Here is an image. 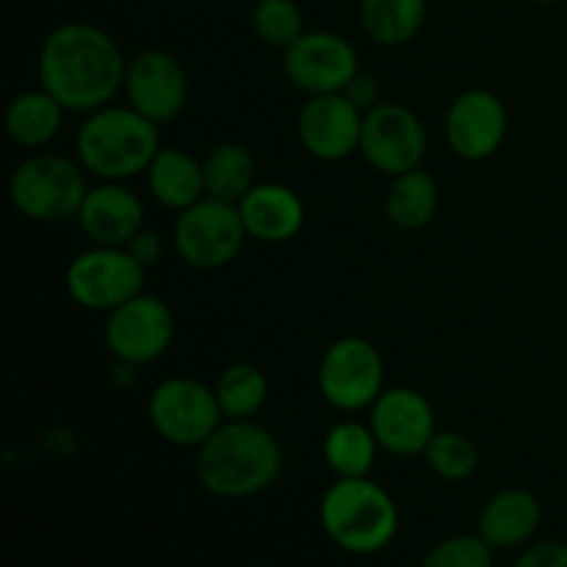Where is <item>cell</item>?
<instances>
[{
  "mask_svg": "<svg viewBox=\"0 0 567 567\" xmlns=\"http://www.w3.org/2000/svg\"><path fill=\"white\" fill-rule=\"evenodd\" d=\"M147 269L125 247H100L75 255L66 266L64 286L72 302L94 313H111L144 291Z\"/></svg>",
  "mask_w": 567,
  "mask_h": 567,
  "instance_id": "cell-6",
  "label": "cell"
},
{
  "mask_svg": "<svg viewBox=\"0 0 567 567\" xmlns=\"http://www.w3.org/2000/svg\"><path fill=\"white\" fill-rule=\"evenodd\" d=\"M147 415L153 430L181 449H199L225 421L214 388L192 377L161 382L150 396Z\"/></svg>",
  "mask_w": 567,
  "mask_h": 567,
  "instance_id": "cell-7",
  "label": "cell"
},
{
  "mask_svg": "<svg viewBox=\"0 0 567 567\" xmlns=\"http://www.w3.org/2000/svg\"><path fill=\"white\" fill-rule=\"evenodd\" d=\"M360 153L388 177L419 169L426 155V127L413 109L402 103H380L363 116Z\"/></svg>",
  "mask_w": 567,
  "mask_h": 567,
  "instance_id": "cell-11",
  "label": "cell"
},
{
  "mask_svg": "<svg viewBox=\"0 0 567 567\" xmlns=\"http://www.w3.org/2000/svg\"><path fill=\"white\" fill-rule=\"evenodd\" d=\"M158 150V125L131 105L92 111L75 136L78 164L100 181L125 183L142 175Z\"/></svg>",
  "mask_w": 567,
  "mask_h": 567,
  "instance_id": "cell-3",
  "label": "cell"
},
{
  "mask_svg": "<svg viewBox=\"0 0 567 567\" xmlns=\"http://www.w3.org/2000/svg\"><path fill=\"white\" fill-rule=\"evenodd\" d=\"M83 166L55 153L28 155L11 172L9 197L17 214L42 225L78 219L86 199V177Z\"/></svg>",
  "mask_w": 567,
  "mask_h": 567,
  "instance_id": "cell-5",
  "label": "cell"
},
{
  "mask_svg": "<svg viewBox=\"0 0 567 567\" xmlns=\"http://www.w3.org/2000/svg\"><path fill=\"white\" fill-rule=\"evenodd\" d=\"M540 526V504L526 491H504L480 513V537L493 548H513L529 540Z\"/></svg>",
  "mask_w": 567,
  "mask_h": 567,
  "instance_id": "cell-20",
  "label": "cell"
},
{
  "mask_svg": "<svg viewBox=\"0 0 567 567\" xmlns=\"http://www.w3.org/2000/svg\"><path fill=\"white\" fill-rule=\"evenodd\" d=\"M125 55L111 33L92 22H64L53 28L39 50V83L66 111L109 105L125 89Z\"/></svg>",
  "mask_w": 567,
  "mask_h": 567,
  "instance_id": "cell-1",
  "label": "cell"
},
{
  "mask_svg": "<svg viewBox=\"0 0 567 567\" xmlns=\"http://www.w3.org/2000/svg\"><path fill=\"white\" fill-rule=\"evenodd\" d=\"M476 3H485V0H476Z\"/></svg>",
  "mask_w": 567,
  "mask_h": 567,
  "instance_id": "cell-34",
  "label": "cell"
},
{
  "mask_svg": "<svg viewBox=\"0 0 567 567\" xmlns=\"http://www.w3.org/2000/svg\"><path fill=\"white\" fill-rule=\"evenodd\" d=\"M64 111V105L44 89L22 92L6 109V133L25 150L48 147L59 136Z\"/></svg>",
  "mask_w": 567,
  "mask_h": 567,
  "instance_id": "cell-21",
  "label": "cell"
},
{
  "mask_svg": "<svg viewBox=\"0 0 567 567\" xmlns=\"http://www.w3.org/2000/svg\"><path fill=\"white\" fill-rule=\"evenodd\" d=\"M172 238H175L177 255L188 266L214 271L233 264L249 236L241 214H238V205L203 197L197 205L177 214Z\"/></svg>",
  "mask_w": 567,
  "mask_h": 567,
  "instance_id": "cell-8",
  "label": "cell"
},
{
  "mask_svg": "<svg viewBox=\"0 0 567 567\" xmlns=\"http://www.w3.org/2000/svg\"><path fill=\"white\" fill-rule=\"evenodd\" d=\"M282 471V446L252 419L221 421L199 446V485L219 498H247L275 485Z\"/></svg>",
  "mask_w": 567,
  "mask_h": 567,
  "instance_id": "cell-2",
  "label": "cell"
},
{
  "mask_svg": "<svg viewBox=\"0 0 567 567\" xmlns=\"http://www.w3.org/2000/svg\"><path fill=\"white\" fill-rule=\"evenodd\" d=\"M526 3H557V0H526Z\"/></svg>",
  "mask_w": 567,
  "mask_h": 567,
  "instance_id": "cell-33",
  "label": "cell"
},
{
  "mask_svg": "<svg viewBox=\"0 0 567 567\" xmlns=\"http://www.w3.org/2000/svg\"><path fill=\"white\" fill-rule=\"evenodd\" d=\"M205 197L238 205L255 186V158L244 144H216L203 161Z\"/></svg>",
  "mask_w": 567,
  "mask_h": 567,
  "instance_id": "cell-25",
  "label": "cell"
},
{
  "mask_svg": "<svg viewBox=\"0 0 567 567\" xmlns=\"http://www.w3.org/2000/svg\"><path fill=\"white\" fill-rule=\"evenodd\" d=\"M247 236L264 244H286L302 230L305 203L282 183H255L238 203Z\"/></svg>",
  "mask_w": 567,
  "mask_h": 567,
  "instance_id": "cell-18",
  "label": "cell"
},
{
  "mask_svg": "<svg viewBox=\"0 0 567 567\" xmlns=\"http://www.w3.org/2000/svg\"><path fill=\"white\" fill-rule=\"evenodd\" d=\"M421 567H493V546L476 537H449L430 548Z\"/></svg>",
  "mask_w": 567,
  "mask_h": 567,
  "instance_id": "cell-29",
  "label": "cell"
},
{
  "mask_svg": "<svg viewBox=\"0 0 567 567\" xmlns=\"http://www.w3.org/2000/svg\"><path fill=\"white\" fill-rule=\"evenodd\" d=\"M147 186L164 208L181 214L205 197L203 161L186 150L161 147L147 169Z\"/></svg>",
  "mask_w": 567,
  "mask_h": 567,
  "instance_id": "cell-19",
  "label": "cell"
},
{
  "mask_svg": "<svg viewBox=\"0 0 567 567\" xmlns=\"http://www.w3.org/2000/svg\"><path fill=\"white\" fill-rule=\"evenodd\" d=\"M78 225L100 247H127L133 236L144 227V203L125 183L103 181L89 188Z\"/></svg>",
  "mask_w": 567,
  "mask_h": 567,
  "instance_id": "cell-17",
  "label": "cell"
},
{
  "mask_svg": "<svg viewBox=\"0 0 567 567\" xmlns=\"http://www.w3.org/2000/svg\"><path fill=\"white\" fill-rule=\"evenodd\" d=\"M225 421H244L260 413L269 399L266 374L252 363H233L221 371L214 385Z\"/></svg>",
  "mask_w": 567,
  "mask_h": 567,
  "instance_id": "cell-26",
  "label": "cell"
},
{
  "mask_svg": "<svg viewBox=\"0 0 567 567\" xmlns=\"http://www.w3.org/2000/svg\"><path fill=\"white\" fill-rule=\"evenodd\" d=\"M252 28L264 44L288 50L305 33V14L293 0H258Z\"/></svg>",
  "mask_w": 567,
  "mask_h": 567,
  "instance_id": "cell-28",
  "label": "cell"
},
{
  "mask_svg": "<svg viewBox=\"0 0 567 567\" xmlns=\"http://www.w3.org/2000/svg\"><path fill=\"white\" fill-rule=\"evenodd\" d=\"M363 116V111L349 103L341 92L316 94L297 116L299 144L308 155L330 164L349 158L354 150H360Z\"/></svg>",
  "mask_w": 567,
  "mask_h": 567,
  "instance_id": "cell-16",
  "label": "cell"
},
{
  "mask_svg": "<svg viewBox=\"0 0 567 567\" xmlns=\"http://www.w3.org/2000/svg\"><path fill=\"white\" fill-rule=\"evenodd\" d=\"M509 131L507 105L487 89L457 94L446 114V142L463 161H485L498 153Z\"/></svg>",
  "mask_w": 567,
  "mask_h": 567,
  "instance_id": "cell-15",
  "label": "cell"
},
{
  "mask_svg": "<svg viewBox=\"0 0 567 567\" xmlns=\"http://www.w3.org/2000/svg\"><path fill=\"white\" fill-rule=\"evenodd\" d=\"M426 465L435 476L446 482H463L468 480L471 474L480 465V452H476L474 441L465 437L463 432L443 430L435 432V437L430 441L424 452Z\"/></svg>",
  "mask_w": 567,
  "mask_h": 567,
  "instance_id": "cell-27",
  "label": "cell"
},
{
  "mask_svg": "<svg viewBox=\"0 0 567 567\" xmlns=\"http://www.w3.org/2000/svg\"><path fill=\"white\" fill-rule=\"evenodd\" d=\"M374 430L360 421H341L324 435V463L338 480H354V476H369L377 460Z\"/></svg>",
  "mask_w": 567,
  "mask_h": 567,
  "instance_id": "cell-24",
  "label": "cell"
},
{
  "mask_svg": "<svg viewBox=\"0 0 567 567\" xmlns=\"http://www.w3.org/2000/svg\"><path fill=\"white\" fill-rule=\"evenodd\" d=\"M319 515L327 537L352 554L382 551L399 529V509L391 493L369 476L332 482L321 498Z\"/></svg>",
  "mask_w": 567,
  "mask_h": 567,
  "instance_id": "cell-4",
  "label": "cell"
},
{
  "mask_svg": "<svg viewBox=\"0 0 567 567\" xmlns=\"http://www.w3.org/2000/svg\"><path fill=\"white\" fill-rule=\"evenodd\" d=\"M127 105L153 120L155 125L181 116L188 100L186 70L172 53L161 48L142 50L125 72Z\"/></svg>",
  "mask_w": 567,
  "mask_h": 567,
  "instance_id": "cell-14",
  "label": "cell"
},
{
  "mask_svg": "<svg viewBox=\"0 0 567 567\" xmlns=\"http://www.w3.org/2000/svg\"><path fill=\"white\" fill-rule=\"evenodd\" d=\"M358 72V50L341 33L305 31L286 50L288 81L310 97L343 92Z\"/></svg>",
  "mask_w": 567,
  "mask_h": 567,
  "instance_id": "cell-12",
  "label": "cell"
},
{
  "mask_svg": "<svg viewBox=\"0 0 567 567\" xmlns=\"http://www.w3.org/2000/svg\"><path fill=\"white\" fill-rule=\"evenodd\" d=\"M175 313L158 297L138 293L111 310L105 319V349L125 365H144L164 358L175 341Z\"/></svg>",
  "mask_w": 567,
  "mask_h": 567,
  "instance_id": "cell-10",
  "label": "cell"
},
{
  "mask_svg": "<svg viewBox=\"0 0 567 567\" xmlns=\"http://www.w3.org/2000/svg\"><path fill=\"white\" fill-rule=\"evenodd\" d=\"M426 0H360V25L371 42L399 48L424 28Z\"/></svg>",
  "mask_w": 567,
  "mask_h": 567,
  "instance_id": "cell-23",
  "label": "cell"
},
{
  "mask_svg": "<svg viewBox=\"0 0 567 567\" xmlns=\"http://www.w3.org/2000/svg\"><path fill=\"white\" fill-rule=\"evenodd\" d=\"M377 443L393 457H419L435 437V410L415 388H388L369 408Z\"/></svg>",
  "mask_w": 567,
  "mask_h": 567,
  "instance_id": "cell-13",
  "label": "cell"
},
{
  "mask_svg": "<svg viewBox=\"0 0 567 567\" xmlns=\"http://www.w3.org/2000/svg\"><path fill=\"white\" fill-rule=\"evenodd\" d=\"M127 252L133 255V258L138 260V264L144 266V269H150V266H155L161 260V252H164V244H161V236L153 230H138L136 236L127 241Z\"/></svg>",
  "mask_w": 567,
  "mask_h": 567,
  "instance_id": "cell-31",
  "label": "cell"
},
{
  "mask_svg": "<svg viewBox=\"0 0 567 567\" xmlns=\"http://www.w3.org/2000/svg\"><path fill=\"white\" fill-rule=\"evenodd\" d=\"M515 567H567V546L543 543V546L529 548Z\"/></svg>",
  "mask_w": 567,
  "mask_h": 567,
  "instance_id": "cell-32",
  "label": "cell"
},
{
  "mask_svg": "<svg viewBox=\"0 0 567 567\" xmlns=\"http://www.w3.org/2000/svg\"><path fill=\"white\" fill-rule=\"evenodd\" d=\"M341 94L349 103L358 105L363 114L374 109V105H380V83H377V78L369 75V72H358V75L347 83V89H343Z\"/></svg>",
  "mask_w": 567,
  "mask_h": 567,
  "instance_id": "cell-30",
  "label": "cell"
},
{
  "mask_svg": "<svg viewBox=\"0 0 567 567\" xmlns=\"http://www.w3.org/2000/svg\"><path fill=\"white\" fill-rule=\"evenodd\" d=\"M437 203H441V192H437L435 177L419 166V169L391 177L385 194V214L391 225L402 227V230H421L435 219Z\"/></svg>",
  "mask_w": 567,
  "mask_h": 567,
  "instance_id": "cell-22",
  "label": "cell"
},
{
  "mask_svg": "<svg viewBox=\"0 0 567 567\" xmlns=\"http://www.w3.org/2000/svg\"><path fill=\"white\" fill-rule=\"evenodd\" d=\"M319 391L341 413L369 410L385 391V363L380 349L358 336L330 343L319 363Z\"/></svg>",
  "mask_w": 567,
  "mask_h": 567,
  "instance_id": "cell-9",
  "label": "cell"
}]
</instances>
